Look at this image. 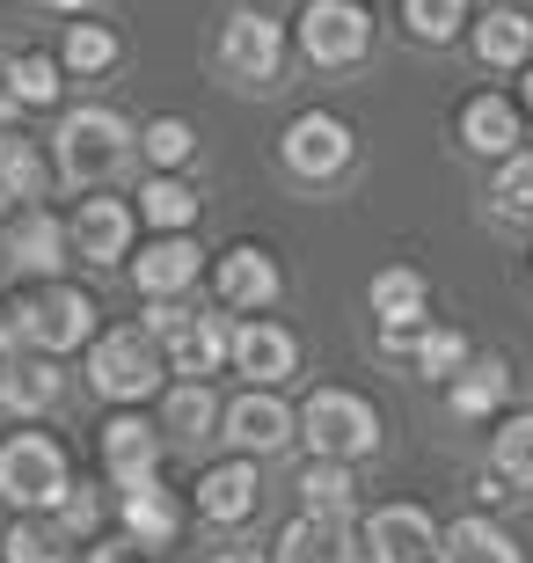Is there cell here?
<instances>
[{
  "mask_svg": "<svg viewBox=\"0 0 533 563\" xmlns=\"http://www.w3.org/2000/svg\"><path fill=\"white\" fill-rule=\"evenodd\" d=\"M66 234H59V220L52 212H15V228H8V256H15L22 272H37V278H59V264H66Z\"/></svg>",
  "mask_w": 533,
  "mask_h": 563,
  "instance_id": "ac0fdd59",
  "label": "cell"
},
{
  "mask_svg": "<svg viewBox=\"0 0 533 563\" xmlns=\"http://www.w3.org/2000/svg\"><path fill=\"white\" fill-rule=\"evenodd\" d=\"M438 556L446 563H519V549H512V534L490 527V520H453L446 534H438Z\"/></svg>",
  "mask_w": 533,
  "mask_h": 563,
  "instance_id": "cb8c5ba5",
  "label": "cell"
},
{
  "mask_svg": "<svg viewBox=\"0 0 533 563\" xmlns=\"http://www.w3.org/2000/svg\"><path fill=\"white\" fill-rule=\"evenodd\" d=\"M59 59L74 66V74H103L110 59H118V30H103V22H74L59 44Z\"/></svg>",
  "mask_w": 533,
  "mask_h": 563,
  "instance_id": "d6a6232c",
  "label": "cell"
},
{
  "mask_svg": "<svg viewBox=\"0 0 533 563\" xmlns=\"http://www.w3.org/2000/svg\"><path fill=\"white\" fill-rule=\"evenodd\" d=\"M132 146H140V132L124 125L118 110L103 103H81L59 118V176L66 190H103L124 176V162H132Z\"/></svg>",
  "mask_w": 533,
  "mask_h": 563,
  "instance_id": "6da1fadb",
  "label": "cell"
},
{
  "mask_svg": "<svg viewBox=\"0 0 533 563\" xmlns=\"http://www.w3.org/2000/svg\"><path fill=\"white\" fill-rule=\"evenodd\" d=\"M44 190V154L22 132H0V206L30 212V198Z\"/></svg>",
  "mask_w": 533,
  "mask_h": 563,
  "instance_id": "7402d4cb",
  "label": "cell"
},
{
  "mask_svg": "<svg viewBox=\"0 0 533 563\" xmlns=\"http://www.w3.org/2000/svg\"><path fill=\"white\" fill-rule=\"evenodd\" d=\"M66 520L88 527V520H96V498H88V490H74V498H66Z\"/></svg>",
  "mask_w": 533,
  "mask_h": 563,
  "instance_id": "f35d334b",
  "label": "cell"
},
{
  "mask_svg": "<svg viewBox=\"0 0 533 563\" xmlns=\"http://www.w3.org/2000/svg\"><path fill=\"white\" fill-rule=\"evenodd\" d=\"M490 198H497V212H504V220H533V154H504Z\"/></svg>",
  "mask_w": 533,
  "mask_h": 563,
  "instance_id": "e575fe53",
  "label": "cell"
},
{
  "mask_svg": "<svg viewBox=\"0 0 533 563\" xmlns=\"http://www.w3.org/2000/svg\"><path fill=\"white\" fill-rule=\"evenodd\" d=\"M0 402L15 410V418H37L59 402V366L52 358H15V366H0Z\"/></svg>",
  "mask_w": 533,
  "mask_h": 563,
  "instance_id": "44dd1931",
  "label": "cell"
},
{
  "mask_svg": "<svg viewBox=\"0 0 533 563\" xmlns=\"http://www.w3.org/2000/svg\"><path fill=\"white\" fill-rule=\"evenodd\" d=\"M103 468L118 476V490L154 483V468H162V432L140 424V418H110L103 424Z\"/></svg>",
  "mask_w": 533,
  "mask_h": 563,
  "instance_id": "8fae6325",
  "label": "cell"
},
{
  "mask_svg": "<svg viewBox=\"0 0 533 563\" xmlns=\"http://www.w3.org/2000/svg\"><path fill=\"white\" fill-rule=\"evenodd\" d=\"M88 380H96V396H110V402L154 396V380H162L154 336L146 330H103L96 344H88Z\"/></svg>",
  "mask_w": 533,
  "mask_h": 563,
  "instance_id": "5b68a950",
  "label": "cell"
},
{
  "mask_svg": "<svg viewBox=\"0 0 533 563\" xmlns=\"http://www.w3.org/2000/svg\"><path fill=\"white\" fill-rule=\"evenodd\" d=\"M220 424H226V439H234L242 454H270V446L292 439V410L278 396H264V388H256V396H234L220 410Z\"/></svg>",
  "mask_w": 533,
  "mask_h": 563,
  "instance_id": "5bb4252c",
  "label": "cell"
},
{
  "mask_svg": "<svg viewBox=\"0 0 533 563\" xmlns=\"http://www.w3.org/2000/svg\"><path fill=\"white\" fill-rule=\"evenodd\" d=\"M504 388H512L504 358H482V366H468V374L453 380V410H460V418H482V410L504 402Z\"/></svg>",
  "mask_w": 533,
  "mask_h": 563,
  "instance_id": "f1b7e54d",
  "label": "cell"
},
{
  "mask_svg": "<svg viewBox=\"0 0 533 563\" xmlns=\"http://www.w3.org/2000/svg\"><path fill=\"white\" fill-rule=\"evenodd\" d=\"M8 563H66V534L44 520H22L8 527Z\"/></svg>",
  "mask_w": 533,
  "mask_h": 563,
  "instance_id": "d590c367",
  "label": "cell"
},
{
  "mask_svg": "<svg viewBox=\"0 0 533 563\" xmlns=\"http://www.w3.org/2000/svg\"><path fill=\"white\" fill-rule=\"evenodd\" d=\"M212 286H220L226 308H264V300H278V264L264 250H226Z\"/></svg>",
  "mask_w": 533,
  "mask_h": 563,
  "instance_id": "e0dca14e",
  "label": "cell"
},
{
  "mask_svg": "<svg viewBox=\"0 0 533 563\" xmlns=\"http://www.w3.org/2000/svg\"><path fill=\"white\" fill-rule=\"evenodd\" d=\"M88 563H124V549L110 542V549H96V556H88Z\"/></svg>",
  "mask_w": 533,
  "mask_h": 563,
  "instance_id": "b9f144b4",
  "label": "cell"
},
{
  "mask_svg": "<svg viewBox=\"0 0 533 563\" xmlns=\"http://www.w3.org/2000/svg\"><path fill=\"white\" fill-rule=\"evenodd\" d=\"M140 330L154 336V344H168L176 374H212V366L226 358V336H234L220 314H190V308H176V300H154Z\"/></svg>",
  "mask_w": 533,
  "mask_h": 563,
  "instance_id": "8992f818",
  "label": "cell"
},
{
  "mask_svg": "<svg viewBox=\"0 0 533 563\" xmlns=\"http://www.w3.org/2000/svg\"><path fill=\"white\" fill-rule=\"evenodd\" d=\"M74 483H66V446L44 432H15L0 439V498L37 512V505H59Z\"/></svg>",
  "mask_w": 533,
  "mask_h": 563,
  "instance_id": "277c9868",
  "label": "cell"
},
{
  "mask_svg": "<svg viewBox=\"0 0 533 563\" xmlns=\"http://www.w3.org/2000/svg\"><path fill=\"white\" fill-rule=\"evenodd\" d=\"M220 66L234 74V81L248 88H270L278 81V66H286V30L270 15H256V8H234L220 30Z\"/></svg>",
  "mask_w": 533,
  "mask_h": 563,
  "instance_id": "ba28073f",
  "label": "cell"
},
{
  "mask_svg": "<svg viewBox=\"0 0 533 563\" xmlns=\"http://www.w3.org/2000/svg\"><path fill=\"white\" fill-rule=\"evenodd\" d=\"M300 490H308V512H336V520H351V468H344V461H314L308 476H300Z\"/></svg>",
  "mask_w": 533,
  "mask_h": 563,
  "instance_id": "836d02e7",
  "label": "cell"
},
{
  "mask_svg": "<svg viewBox=\"0 0 533 563\" xmlns=\"http://www.w3.org/2000/svg\"><path fill=\"white\" fill-rule=\"evenodd\" d=\"M417 374H431V380H446V374H460V358H468V344H460V330H417Z\"/></svg>",
  "mask_w": 533,
  "mask_h": 563,
  "instance_id": "8d00e7d4",
  "label": "cell"
},
{
  "mask_svg": "<svg viewBox=\"0 0 533 563\" xmlns=\"http://www.w3.org/2000/svg\"><path fill=\"white\" fill-rule=\"evenodd\" d=\"M44 8H88V0H44Z\"/></svg>",
  "mask_w": 533,
  "mask_h": 563,
  "instance_id": "7bdbcfd3",
  "label": "cell"
},
{
  "mask_svg": "<svg viewBox=\"0 0 533 563\" xmlns=\"http://www.w3.org/2000/svg\"><path fill=\"white\" fill-rule=\"evenodd\" d=\"M533 52V22L519 8H490V15L475 22V59L482 66H519Z\"/></svg>",
  "mask_w": 533,
  "mask_h": 563,
  "instance_id": "603a6c76",
  "label": "cell"
},
{
  "mask_svg": "<svg viewBox=\"0 0 533 563\" xmlns=\"http://www.w3.org/2000/svg\"><path fill=\"white\" fill-rule=\"evenodd\" d=\"M140 212L154 220V228H168V234H184L190 220H198V198H190L176 176H154V184L140 190Z\"/></svg>",
  "mask_w": 533,
  "mask_h": 563,
  "instance_id": "4dcf8cb0",
  "label": "cell"
},
{
  "mask_svg": "<svg viewBox=\"0 0 533 563\" xmlns=\"http://www.w3.org/2000/svg\"><path fill=\"white\" fill-rule=\"evenodd\" d=\"M278 563H351V520L336 512H300L278 534Z\"/></svg>",
  "mask_w": 533,
  "mask_h": 563,
  "instance_id": "2e32d148",
  "label": "cell"
},
{
  "mask_svg": "<svg viewBox=\"0 0 533 563\" xmlns=\"http://www.w3.org/2000/svg\"><path fill=\"white\" fill-rule=\"evenodd\" d=\"M124 534H132V542H146V549L176 534V505H168L162 476L140 483V490H124Z\"/></svg>",
  "mask_w": 533,
  "mask_h": 563,
  "instance_id": "d4e9b609",
  "label": "cell"
},
{
  "mask_svg": "<svg viewBox=\"0 0 533 563\" xmlns=\"http://www.w3.org/2000/svg\"><path fill=\"white\" fill-rule=\"evenodd\" d=\"M373 314L380 322H424V278L410 264H395V272L373 278Z\"/></svg>",
  "mask_w": 533,
  "mask_h": 563,
  "instance_id": "4316f807",
  "label": "cell"
},
{
  "mask_svg": "<svg viewBox=\"0 0 533 563\" xmlns=\"http://www.w3.org/2000/svg\"><path fill=\"white\" fill-rule=\"evenodd\" d=\"M526 103H533V66H526Z\"/></svg>",
  "mask_w": 533,
  "mask_h": 563,
  "instance_id": "ee69618b",
  "label": "cell"
},
{
  "mask_svg": "<svg viewBox=\"0 0 533 563\" xmlns=\"http://www.w3.org/2000/svg\"><path fill=\"white\" fill-rule=\"evenodd\" d=\"M0 330L15 336V352L59 358V352H74V344H88V336H96V300H88L81 286H52V292H37V300L8 308V322H0Z\"/></svg>",
  "mask_w": 533,
  "mask_h": 563,
  "instance_id": "7a4b0ae2",
  "label": "cell"
},
{
  "mask_svg": "<svg viewBox=\"0 0 533 563\" xmlns=\"http://www.w3.org/2000/svg\"><path fill=\"white\" fill-rule=\"evenodd\" d=\"M286 168L308 176V184H329L336 168H351V125L329 118V110H308L286 125Z\"/></svg>",
  "mask_w": 533,
  "mask_h": 563,
  "instance_id": "9c48e42d",
  "label": "cell"
},
{
  "mask_svg": "<svg viewBox=\"0 0 533 563\" xmlns=\"http://www.w3.org/2000/svg\"><path fill=\"white\" fill-rule=\"evenodd\" d=\"M212 563H264V556H256V549H220Z\"/></svg>",
  "mask_w": 533,
  "mask_h": 563,
  "instance_id": "ab89813d",
  "label": "cell"
},
{
  "mask_svg": "<svg viewBox=\"0 0 533 563\" xmlns=\"http://www.w3.org/2000/svg\"><path fill=\"white\" fill-rule=\"evenodd\" d=\"M300 439L314 446V461H358L380 446V418H373L366 396H351V388H322V396H308V410H300Z\"/></svg>",
  "mask_w": 533,
  "mask_h": 563,
  "instance_id": "3957f363",
  "label": "cell"
},
{
  "mask_svg": "<svg viewBox=\"0 0 533 563\" xmlns=\"http://www.w3.org/2000/svg\"><path fill=\"white\" fill-rule=\"evenodd\" d=\"M460 22H468V0H402V30L424 44L460 37Z\"/></svg>",
  "mask_w": 533,
  "mask_h": 563,
  "instance_id": "f546056e",
  "label": "cell"
},
{
  "mask_svg": "<svg viewBox=\"0 0 533 563\" xmlns=\"http://www.w3.org/2000/svg\"><path fill=\"white\" fill-rule=\"evenodd\" d=\"M162 424L176 439H206L212 424H220V402H212L206 380H184V388H168V396H162Z\"/></svg>",
  "mask_w": 533,
  "mask_h": 563,
  "instance_id": "484cf974",
  "label": "cell"
},
{
  "mask_svg": "<svg viewBox=\"0 0 533 563\" xmlns=\"http://www.w3.org/2000/svg\"><path fill=\"white\" fill-rule=\"evenodd\" d=\"M66 242H74L88 264H118V256L132 250V206H118V198H88V206L74 212V234H66Z\"/></svg>",
  "mask_w": 533,
  "mask_h": 563,
  "instance_id": "9a60e30c",
  "label": "cell"
},
{
  "mask_svg": "<svg viewBox=\"0 0 533 563\" xmlns=\"http://www.w3.org/2000/svg\"><path fill=\"white\" fill-rule=\"evenodd\" d=\"M460 140L475 146V154H519V110L504 103V96H475L468 110H460Z\"/></svg>",
  "mask_w": 533,
  "mask_h": 563,
  "instance_id": "ffe728a7",
  "label": "cell"
},
{
  "mask_svg": "<svg viewBox=\"0 0 533 563\" xmlns=\"http://www.w3.org/2000/svg\"><path fill=\"white\" fill-rule=\"evenodd\" d=\"M15 110H22V103L8 96V88H0V132H8V118H15Z\"/></svg>",
  "mask_w": 533,
  "mask_h": 563,
  "instance_id": "60d3db41",
  "label": "cell"
},
{
  "mask_svg": "<svg viewBox=\"0 0 533 563\" xmlns=\"http://www.w3.org/2000/svg\"><path fill=\"white\" fill-rule=\"evenodd\" d=\"M8 96L15 103H59V59L52 52H22V59H8Z\"/></svg>",
  "mask_w": 533,
  "mask_h": 563,
  "instance_id": "83f0119b",
  "label": "cell"
},
{
  "mask_svg": "<svg viewBox=\"0 0 533 563\" xmlns=\"http://www.w3.org/2000/svg\"><path fill=\"white\" fill-rule=\"evenodd\" d=\"M373 44V15L358 0H308V15H300V52L314 66H358Z\"/></svg>",
  "mask_w": 533,
  "mask_h": 563,
  "instance_id": "52a82bcc",
  "label": "cell"
},
{
  "mask_svg": "<svg viewBox=\"0 0 533 563\" xmlns=\"http://www.w3.org/2000/svg\"><path fill=\"white\" fill-rule=\"evenodd\" d=\"M256 490H264V483H256V468H248V461H226V468H212L206 483H198V512H206V520H248V512H256Z\"/></svg>",
  "mask_w": 533,
  "mask_h": 563,
  "instance_id": "d6986e66",
  "label": "cell"
},
{
  "mask_svg": "<svg viewBox=\"0 0 533 563\" xmlns=\"http://www.w3.org/2000/svg\"><path fill=\"white\" fill-rule=\"evenodd\" d=\"M226 358L242 366L248 380H286L292 366H300V344H292V330H278V322H242V330L226 336Z\"/></svg>",
  "mask_w": 533,
  "mask_h": 563,
  "instance_id": "4fadbf2b",
  "label": "cell"
},
{
  "mask_svg": "<svg viewBox=\"0 0 533 563\" xmlns=\"http://www.w3.org/2000/svg\"><path fill=\"white\" fill-rule=\"evenodd\" d=\"M431 549H438V527L417 505H380L366 520V534H358V556L366 563H424Z\"/></svg>",
  "mask_w": 533,
  "mask_h": 563,
  "instance_id": "30bf717a",
  "label": "cell"
},
{
  "mask_svg": "<svg viewBox=\"0 0 533 563\" xmlns=\"http://www.w3.org/2000/svg\"><path fill=\"white\" fill-rule=\"evenodd\" d=\"M198 272H206V250H198L190 234H168V242H154V250L132 264V278H140L146 300H176V292H190Z\"/></svg>",
  "mask_w": 533,
  "mask_h": 563,
  "instance_id": "7c38bea8",
  "label": "cell"
},
{
  "mask_svg": "<svg viewBox=\"0 0 533 563\" xmlns=\"http://www.w3.org/2000/svg\"><path fill=\"white\" fill-rule=\"evenodd\" d=\"M140 146H146V162L184 168V162H190V146H198V140H190V125H184V118H154V125L140 132Z\"/></svg>",
  "mask_w": 533,
  "mask_h": 563,
  "instance_id": "74e56055",
  "label": "cell"
},
{
  "mask_svg": "<svg viewBox=\"0 0 533 563\" xmlns=\"http://www.w3.org/2000/svg\"><path fill=\"white\" fill-rule=\"evenodd\" d=\"M497 461V483H519V490H533V418H512L504 432H497L490 446Z\"/></svg>",
  "mask_w": 533,
  "mask_h": 563,
  "instance_id": "1f68e13d",
  "label": "cell"
}]
</instances>
